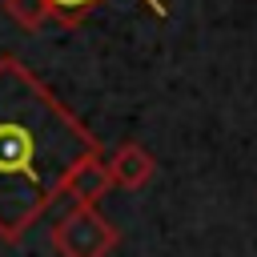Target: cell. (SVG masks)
<instances>
[{"instance_id":"cell-1","label":"cell","mask_w":257,"mask_h":257,"mask_svg":"<svg viewBox=\"0 0 257 257\" xmlns=\"http://www.w3.org/2000/svg\"><path fill=\"white\" fill-rule=\"evenodd\" d=\"M92 157L96 133L20 56H0V241L16 245Z\"/></svg>"},{"instance_id":"cell-6","label":"cell","mask_w":257,"mask_h":257,"mask_svg":"<svg viewBox=\"0 0 257 257\" xmlns=\"http://www.w3.org/2000/svg\"><path fill=\"white\" fill-rule=\"evenodd\" d=\"M48 4V16L52 20H60V24H80L96 4H104V0H44Z\"/></svg>"},{"instance_id":"cell-2","label":"cell","mask_w":257,"mask_h":257,"mask_svg":"<svg viewBox=\"0 0 257 257\" xmlns=\"http://www.w3.org/2000/svg\"><path fill=\"white\" fill-rule=\"evenodd\" d=\"M116 241H120L116 225L92 205H76L52 225V249L60 257H108Z\"/></svg>"},{"instance_id":"cell-4","label":"cell","mask_w":257,"mask_h":257,"mask_svg":"<svg viewBox=\"0 0 257 257\" xmlns=\"http://www.w3.org/2000/svg\"><path fill=\"white\" fill-rule=\"evenodd\" d=\"M64 193L76 201V205H100V197H108L112 193V177H108V165L100 161V157H92V161H84L72 177H68V185H64Z\"/></svg>"},{"instance_id":"cell-5","label":"cell","mask_w":257,"mask_h":257,"mask_svg":"<svg viewBox=\"0 0 257 257\" xmlns=\"http://www.w3.org/2000/svg\"><path fill=\"white\" fill-rule=\"evenodd\" d=\"M4 8H8V16H12L20 28H40L44 20H52L44 0H4Z\"/></svg>"},{"instance_id":"cell-3","label":"cell","mask_w":257,"mask_h":257,"mask_svg":"<svg viewBox=\"0 0 257 257\" xmlns=\"http://www.w3.org/2000/svg\"><path fill=\"white\" fill-rule=\"evenodd\" d=\"M104 165H108L112 189H145V185L153 181V173H157V161H153V153H149L145 145H137V141H124V145H116V153H112Z\"/></svg>"}]
</instances>
